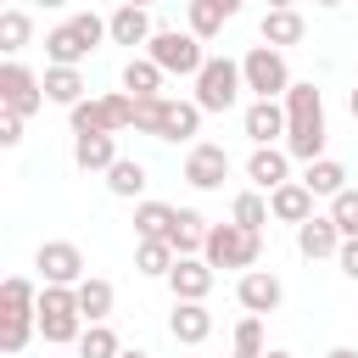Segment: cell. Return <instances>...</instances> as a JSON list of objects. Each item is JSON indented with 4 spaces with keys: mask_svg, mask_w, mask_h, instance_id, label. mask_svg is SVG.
Masks as SVG:
<instances>
[{
    "mask_svg": "<svg viewBox=\"0 0 358 358\" xmlns=\"http://www.w3.org/2000/svg\"><path fill=\"white\" fill-rule=\"evenodd\" d=\"M123 6H145V11H151V6H157V0H123Z\"/></svg>",
    "mask_w": 358,
    "mask_h": 358,
    "instance_id": "cell-46",
    "label": "cell"
},
{
    "mask_svg": "<svg viewBox=\"0 0 358 358\" xmlns=\"http://www.w3.org/2000/svg\"><path fill=\"white\" fill-rule=\"evenodd\" d=\"M257 252H263V235H257V229H241L235 218H229V224H213V229H207V246H201V257H207L213 268H241V274L257 263Z\"/></svg>",
    "mask_w": 358,
    "mask_h": 358,
    "instance_id": "cell-6",
    "label": "cell"
},
{
    "mask_svg": "<svg viewBox=\"0 0 358 358\" xmlns=\"http://www.w3.org/2000/svg\"><path fill=\"white\" fill-rule=\"evenodd\" d=\"M302 185H308L313 196H341V190H347V168H341L336 157H319V162L302 168Z\"/></svg>",
    "mask_w": 358,
    "mask_h": 358,
    "instance_id": "cell-28",
    "label": "cell"
},
{
    "mask_svg": "<svg viewBox=\"0 0 358 358\" xmlns=\"http://www.w3.org/2000/svg\"><path fill=\"white\" fill-rule=\"evenodd\" d=\"M241 73H246L252 101H285V90L296 84L291 67H285V50H274V45H252L241 56Z\"/></svg>",
    "mask_w": 358,
    "mask_h": 358,
    "instance_id": "cell-5",
    "label": "cell"
},
{
    "mask_svg": "<svg viewBox=\"0 0 358 358\" xmlns=\"http://www.w3.org/2000/svg\"><path fill=\"white\" fill-rule=\"evenodd\" d=\"M336 268H341L347 280H358V235H347V241H341V252H336Z\"/></svg>",
    "mask_w": 358,
    "mask_h": 358,
    "instance_id": "cell-40",
    "label": "cell"
},
{
    "mask_svg": "<svg viewBox=\"0 0 358 358\" xmlns=\"http://www.w3.org/2000/svg\"><path fill=\"white\" fill-rule=\"evenodd\" d=\"M263 6H268V11H291L296 0H263Z\"/></svg>",
    "mask_w": 358,
    "mask_h": 358,
    "instance_id": "cell-44",
    "label": "cell"
},
{
    "mask_svg": "<svg viewBox=\"0 0 358 358\" xmlns=\"http://www.w3.org/2000/svg\"><path fill=\"white\" fill-rule=\"evenodd\" d=\"M90 324H84V313H78V291L73 285H45L39 291V336L50 341V347H67V341H78Z\"/></svg>",
    "mask_w": 358,
    "mask_h": 358,
    "instance_id": "cell-3",
    "label": "cell"
},
{
    "mask_svg": "<svg viewBox=\"0 0 358 358\" xmlns=\"http://www.w3.org/2000/svg\"><path fill=\"white\" fill-rule=\"evenodd\" d=\"M45 101H56V106H78L84 101V73L78 67H45Z\"/></svg>",
    "mask_w": 358,
    "mask_h": 358,
    "instance_id": "cell-26",
    "label": "cell"
},
{
    "mask_svg": "<svg viewBox=\"0 0 358 358\" xmlns=\"http://www.w3.org/2000/svg\"><path fill=\"white\" fill-rule=\"evenodd\" d=\"M73 162L84 173H106L117 162V140L112 134H73Z\"/></svg>",
    "mask_w": 358,
    "mask_h": 358,
    "instance_id": "cell-23",
    "label": "cell"
},
{
    "mask_svg": "<svg viewBox=\"0 0 358 358\" xmlns=\"http://www.w3.org/2000/svg\"><path fill=\"white\" fill-rule=\"evenodd\" d=\"M229 218H235L241 229H257V235H263V224H268L274 213H268V196H263V190H241L235 207H229Z\"/></svg>",
    "mask_w": 358,
    "mask_h": 358,
    "instance_id": "cell-33",
    "label": "cell"
},
{
    "mask_svg": "<svg viewBox=\"0 0 358 358\" xmlns=\"http://www.w3.org/2000/svg\"><path fill=\"white\" fill-rule=\"evenodd\" d=\"M0 106L17 112V117H34V112L45 106V78L28 73L22 62H6V67H0Z\"/></svg>",
    "mask_w": 358,
    "mask_h": 358,
    "instance_id": "cell-8",
    "label": "cell"
},
{
    "mask_svg": "<svg viewBox=\"0 0 358 358\" xmlns=\"http://www.w3.org/2000/svg\"><path fill=\"white\" fill-rule=\"evenodd\" d=\"M106 190L123 196V201L140 196V190H145V162H140V157H117V162L106 168Z\"/></svg>",
    "mask_w": 358,
    "mask_h": 358,
    "instance_id": "cell-30",
    "label": "cell"
},
{
    "mask_svg": "<svg viewBox=\"0 0 358 358\" xmlns=\"http://www.w3.org/2000/svg\"><path fill=\"white\" fill-rule=\"evenodd\" d=\"M324 358H358V347H330Z\"/></svg>",
    "mask_w": 358,
    "mask_h": 358,
    "instance_id": "cell-43",
    "label": "cell"
},
{
    "mask_svg": "<svg viewBox=\"0 0 358 358\" xmlns=\"http://www.w3.org/2000/svg\"><path fill=\"white\" fill-rule=\"evenodd\" d=\"M0 145H22V117L0 106Z\"/></svg>",
    "mask_w": 358,
    "mask_h": 358,
    "instance_id": "cell-41",
    "label": "cell"
},
{
    "mask_svg": "<svg viewBox=\"0 0 358 358\" xmlns=\"http://www.w3.org/2000/svg\"><path fill=\"white\" fill-rule=\"evenodd\" d=\"M257 39H263V45H274V50L302 45V39H308V22H302V11H296V6H291V11H263Z\"/></svg>",
    "mask_w": 358,
    "mask_h": 358,
    "instance_id": "cell-18",
    "label": "cell"
},
{
    "mask_svg": "<svg viewBox=\"0 0 358 358\" xmlns=\"http://www.w3.org/2000/svg\"><path fill=\"white\" fill-rule=\"evenodd\" d=\"M173 213H179V207H168V201H140V207H134V241H168Z\"/></svg>",
    "mask_w": 358,
    "mask_h": 358,
    "instance_id": "cell-27",
    "label": "cell"
},
{
    "mask_svg": "<svg viewBox=\"0 0 358 358\" xmlns=\"http://www.w3.org/2000/svg\"><path fill=\"white\" fill-rule=\"evenodd\" d=\"M235 302L263 319V313H274V308L285 302V285H280V274H268V268H246V274L235 280Z\"/></svg>",
    "mask_w": 358,
    "mask_h": 358,
    "instance_id": "cell-12",
    "label": "cell"
},
{
    "mask_svg": "<svg viewBox=\"0 0 358 358\" xmlns=\"http://www.w3.org/2000/svg\"><path fill=\"white\" fill-rule=\"evenodd\" d=\"M73 291H78V313H84V324H106V313H112V280L90 274V280H78Z\"/></svg>",
    "mask_w": 358,
    "mask_h": 358,
    "instance_id": "cell-25",
    "label": "cell"
},
{
    "mask_svg": "<svg viewBox=\"0 0 358 358\" xmlns=\"http://www.w3.org/2000/svg\"><path fill=\"white\" fill-rule=\"evenodd\" d=\"M162 67L151 62V56H129V67H123V95H134V101H157L162 95Z\"/></svg>",
    "mask_w": 358,
    "mask_h": 358,
    "instance_id": "cell-22",
    "label": "cell"
},
{
    "mask_svg": "<svg viewBox=\"0 0 358 358\" xmlns=\"http://www.w3.org/2000/svg\"><path fill=\"white\" fill-rule=\"evenodd\" d=\"M213 6H218L224 17H241V6H246V0H213Z\"/></svg>",
    "mask_w": 358,
    "mask_h": 358,
    "instance_id": "cell-42",
    "label": "cell"
},
{
    "mask_svg": "<svg viewBox=\"0 0 358 358\" xmlns=\"http://www.w3.org/2000/svg\"><path fill=\"white\" fill-rule=\"evenodd\" d=\"M330 218H336L341 235H358V190H352V185H347L341 196H330Z\"/></svg>",
    "mask_w": 358,
    "mask_h": 358,
    "instance_id": "cell-38",
    "label": "cell"
},
{
    "mask_svg": "<svg viewBox=\"0 0 358 358\" xmlns=\"http://www.w3.org/2000/svg\"><path fill=\"white\" fill-rule=\"evenodd\" d=\"M0 319H39V291L28 274H11L0 285Z\"/></svg>",
    "mask_w": 358,
    "mask_h": 358,
    "instance_id": "cell-24",
    "label": "cell"
},
{
    "mask_svg": "<svg viewBox=\"0 0 358 358\" xmlns=\"http://www.w3.org/2000/svg\"><path fill=\"white\" fill-rule=\"evenodd\" d=\"M101 106H106V123H112V134H117V129H134V95L112 90V95H101Z\"/></svg>",
    "mask_w": 358,
    "mask_h": 358,
    "instance_id": "cell-39",
    "label": "cell"
},
{
    "mask_svg": "<svg viewBox=\"0 0 358 358\" xmlns=\"http://www.w3.org/2000/svg\"><path fill=\"white\" fill-rule=\"evenodd\" d=\"M134 129L151 134V140H196L201 134V106L196 101H173V95L134 101Z\"/></svg>",
    "mask_w": 358,
    "mask_h": 358,
    "instance_id": "cell-2",
    "label": "cell"
},
{
    "mask_svg": "<svg viewBox=\"0 0 358 358\" xmlns=\"http://www.w3.org/2000/svg\"><path fill=\"white\" fill-rule=\"evenodd\" d=\"M34 6H45V11H62V6H67V0H34Z\"/></svg>",
    "mask_w": 358,
    "mask_h": 358,
    "instance_id": "cell-45",
    "label": "cell"
},
{
    "mask_svg": "<svg viewBox=\"0 0 358 358\" xmlns=\"http://www.w3.org/2000/svg\"><path fill=\"white\" fill-rule=\"evenodd\" d=\"M324 140H330V129H324V95H319L313 78H296L285 90V151H291V162H319Z\"/></svg>",
    "mask_w": 358,
    "mask_h": 358,
    "instance_id": "cell-1",
    "label": "cell"
},
{
    "mask_svg": "<svg viewBox=\"0 0 358 358\" xmlns=\"http://www.w3.org/2000/svg\"><path fill=\"white\" fill-rule=\"evenodd\" d=\"M145 56H151L162 73H179V78H196V73L207 67L201 39H196L190 28H157V34H151V45H145Z\"/></svg>",
    "mask_w": 358,
    "mask_h": 358,
    "instance_id": "cell-7",
    "label": "cell"
},
{
    "mask_svg": "<svg viewBox=\"0 0 358 358\" xmlns=\"http://www.w3.org/2000/svg\"><path fill=\"white\" fill-rule=\"evenodd\" d=\"M173 263H179V252H173L168 241H134V268H140V274L168 280V274H173Z\"/></svg>",
    "mask_w": 358,
    "mask_h": 358,
    "instance_id": "cell-29",
    "label": "cell"
},
{
    "mask_svg": "<svg viewBox=\"0 0 358 358\" xmlns=\"http://www.w3.org/2000/svg\"><path fill=\"white\" fill-rule=\"evenodd\" d=\"M45 62H50V67H78V62H90L84 34H78L73 22H56V28L45 34Z\"/></svg>",
    "mask_w": 358,
    "mask_h": 358,
    "instance_id": "cell-19",
    "label": "cell"
},
{
    "mask_svg": "<svg viewBox=\"0 0 358 358\" xmlns=\"http://www.w3.org/2000/svg\"><path fill=\"white\" fill-rule=\"evenodd\" d=\"M241 90H246V73H241V62L235 56H207V67L196 73V106L201 112H229L235 101H241Z\"/></svg>",
    "mask_w": 358,
    "mask_h": 358,
    "instance_id": "cell-4",
    "label": "cell"
},
{
    "mask_svg": "<svg viewBox=\"0 0 358 358\" xmlns=\"http://www.w3.org/2000/svg\"><path fill=\"white\" fill-rule=\"evenodd\" d=\"M235 352H241V358H263V352H268V347H263V319H257V313H246V319L235 324Z\"/></svg>",
    "mask_w": 358,
    "mask_h": 358,
    "instance_id": "cell-37",
    "label": "cell"
},
{
    "mask_svg": "<svg viewBox=\"0 0 358 358\" xmlns=\"http://www.w3.org/2000/svg\"><path fill=\"white\" fill-rule=\"evenodd\" d=\"M246 179H252V190L274 196L280 185H291V151H285V145H252V157H246Z\"/></svg>",
    "mask_w": 358,
    "mask_h": 358,
    "instance_id": "cell-11",
    "label": "cell"
},
{
    "mask_svg": "<svg viewBox=\"0 0 358 358\" xmlns=\"http://www.w3.org/2000/svg\"><path fill=\"white\" fill-rule=\"evenodd\" d=\"M313 6H341V0H313Z\"/></svg>",
    "mask_w": 358,
    "mask_h": 358,
    "instance_id": "cell-49",
    "label": "cell"
},
{
    "mask_svg": "<svg viewBox=\"0 0 358 358\" xmlns=\"http://www.w3.org/2000/svg\"><path fill=\"white\" fill-rule=\"evenodd\" d=\"M123 358H151V352H123Z\"/></svg>",
    "mask_w": 358,
    "mask_h": 358,
    "instance_id": "cell-50",
    "label": "cell"
},
{
    "mask_svg": "<svg viewBox=\"0 0 358 358\" xmlns=\"http://www.w3.org/2000/svg\"><path fill=\"white\" fill-rule=\"evenodd\" d=\"M241 134L252 145H285V101H252L241 112Z\"/></svg>",
    "mask_w": 358,
    "mask_h": 358,
    "instance_id": "cell-13",
    "label": "cell"
},
{
    "mask_svg": "<svg viewBox=\"0 0 358 358\" xmlns=\"http://www.w3.org/2000/svg\"><path fill=\"white\" fill-rule=\"evenodd\" d=\"M168 336H173L179 347H201V341L213 336V313H207V302H173V313H168Z\"/></svg>",
    "mask_w": 358,
    "mask_h": 358,
    "instance_id": "cell-16",
    "label": "cell"
},
{
    "mask_svg": "<svg viewBox=\"0 0 358 358\" xmlns=\"http://www.w3.org/2000/svg\"><path fill=\"white\" fill-rule=\"evenodd\" d=\"M341 241H347V235L336 229V218H330V213H313L308 224H296V252H302L308 263H313V257H336V252H341Z\"/></svg>",
    "mask_w": 358,
    "mask_h": 358,
    "instance_id": "cell-15",
    "label": "cell"
},
{
    "mask_svg": "<svg viewBox=\"0 0 358 358\" xmlns=\"http://www.w3.org/2000/svg\"><path fill=\"white\" fill-rule=\"evenodd\" d=\"M263 358H291V352H280V347H274V352H263Z\"/></svg>",
    "mask_w": 358,
    "mask_h": 358,
    "instance_id": "cell-47",
    "label": "cell"
},
{
    "mask_svg": "<svg viewBox=\"0 0 358 358\" xmlns=\"http://www.w3.org/2000/svg\"><path fill=\"white\" fill-rule=\"evenodd\" d=\"M347 106H352V117H358V90H352V101H347Z\"/></svg>",
    "mask_w": 358,
    "mask_h": 358,
    "instance_id": "cell-48",
    "label": "cell"
},
{
    "mask_svg": "<svg viewBox=\"0 0 358 358\" xmlns=\"http://www.w3.org/2000/svg\"><path fill=\"white\" fill-rule=\"evenodd\" d=\"M67 123H73V134H112V123H106V106H101V101H78V106L67 112Z\"/></svg>",
    "mask_w": 358,
    "mask_h": 358,
    "instance_id": "cell-35",
    "label": "cell"
},
{
    "mask_svg": "<svg viewBox=\"0 0 358 358\" xmlns=\"http://www.w3.org/2000/svg\"><path fill=\"white\" fill-rule=\"evenodd\" d=\"M28 39H34V22H28V11L6 6V11H0V50H6L11 62H17V50H22Z\"/></svg>",
    "mask_w": 358,
    "mask_h": 358,
    "instance_id": "cell-32",
    "label": "cell"
},
{
    "mask_svg": "<svg viewBox=\"0 0 358 358\" xmlns=\"http://www.w3.org/2000/svg\"><path fill=\"white\" fill-rule=\"evenodd\" d=\"M207 218L196 213V207H179L173 213V229H168V246L179 252V257H201V246H207Z\"/></svg>",
    "mask_w": 358,
    "mask_h": 358,
    "instance_id": "cell-20",
    "label": "cell"
},
{
    "mask_svg": "<svg viewBox=\"0 0 358 358\" xmlns=\"http://www.w3.org/2000/svg\"><path fill=\"white\" fill-rule=\"evenodd\" d=\"M34 268H39L45 285H78V280H90V274H84V252H78L73 241H45V246L34 252Z\"/></svg>",
    "mask_w": 358,
    "mask_h": 358,
    "instance_id": "cell-9",
    "label": "cell"
},
{
    "mask_svg": "<svg viewBox=\"0 0 358 358\" xmlns=\"http://www.w3.org/2000/svg\"><path fill=\"white\" fill-rule=\"evenodd\" d=\"M268 213H274L280 224H308V218H313V190H308L302 179H291V185H280V190L268 196Z\"/></svg>",
    "mask_w": 358,
    "mask_h": 358,
    "instance_id": "cell-21",
    "label": "cell"
},
{
    "mask_svg": "<svg viewBox=\"0 0 358 358\" xmlns=\"http://www.w3.org/2000/svg\"><path fill=\"white\" fill-rule=\"evenodd\" d=\"M106 34H112V45H129V50H134V45H151L157 28H151V11H145V6H117V11L106 17Z\"/></svg>",
    "mask_w": 358,
    "mask_h": 358,
    "instance_id": "cell-17",
    "label": "cell"
},
{
    "mask_svg": "<svg viewBox=\"0 0 358 358\" xmlns=\"http://www.w3.org/2000/svg\"><path fill=\"white\" fill-rule=\"evenodd\" d=\"M78 358H123L117 330H112V324H90V330L78 336Z\"/></svg>",
    "mask_w": 358,
    "mask_h": 358,
    "instance_id": "cell-34",
    "label": "cell"
},
{
    "mask_svg": "<svg viewBox=\"0 0 358 358\" xmlns=\"http://www.w3.org/2000/svg\"><path fill=\"white\" fill-rule=\"evenodd\" d=\"M224 179H229V151L213 145V140H196L190 157H185V185H196V190H218Z\"/></svg>",
    "mask_w": 358,
    "mask_h": 358,
    "instance_id": "cell-10",
    "label": "cell"
},
{
    "mask_svg": "<svg viewBox=\"0 0 358 358\" xmlns=\"http://www.w3.org/2000/svg\"><path fill=\"white\" fill-rule=\"evenodd\" d=\"M229 358H241V352H229Z\"/></svg>",
    "mask_w": 358,
    "mask_h": 358,
    "instance_id": "cell-51",
    "label": "cell"
},
{
    "mask_svg": "<svg viewBox=\"0 0 358 358\" xmlns=\"http://www.w3.org/2000/svg\"><path fill=\"white\" fill-rule=\"evenodd\" d=\"M39 330V319H0V352L6 358H17L22 347H28V336Z\"/></svg>",
    "mask_w": 358,
    "mask_h": 358,
    "instance_id": "cell-36",
    "label": "cell"
},
{
    "mask_svg": "<svg viewBox=\"0 0 358 358\" xmlns=\"http://www.w3.org/2000/svg\"><path fill=\"white\" fill-rule=\"evenodd\" d=\"M213 280H218V268H213L207 257H179V263H173V274H168L173 302H207Z\"/></svg>",
    "mask_w": 358,
    "mask_h": 358,
    "instance_id": "cell-14",
    "label": "cell"
},
{
    "mask_svg": "<svg viewBox=\"0 0 358 358\" xmlns=\"http://www.w3.org/2000/svg\"><path fill=\"white\" fill-rule=\"evenodd\" d=\"M224 22H229V17H224L213 0H190V6H185V28H190L201 45H207V39H218V34H224Z\"/></svg>",
    "mask_w": 358,
    "mask_h": 358,
    "instance_id": "cell-31",
    "label": "cell"
}]
</instances>
